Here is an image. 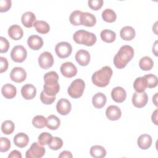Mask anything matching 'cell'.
<instances>
[{"mask_svg":"<svg viewBox=\"0 0 158 158\" xmlns=\"http://www.w3.org/2000/svg\"><path fill=\"white\" fill-rule=\"evenodd\" d=\"M134 56V49L129 45H123L114 57V64L119 69H123Z\"/></svg>","mask_w":158,"mask_h":158,"instance_id":"cell-1","label":"cell"},{"mask_svg":"<svg viewBox=\"0 0 158 158\" xmlns=\"http://www.w3.org/2000/svg\"><path fill=\"white\" fill-rule=\"evenodd\" d=\"M43 78L44 81L43 91L49 96H55L60 90L57 73L54 71H50L44 74Z\"/></svg>","mask_w":158,"mask_h":158,"instance_id":"cell-2","label":"cell"},{"mask_svg":"<svg viewBox=\"0 0 158 158\" xmlns=\"http://www.w3.org/2000/svg\"><path fill=\"white\" fill-rule=\"evenodd\" d=\"M112 73V70L110 67L104 66L93 74L92 82L98 87H105L109 85Z\"/></svg>","mask_w":158,"mask_h":158,"instance_id":"cell-3","label":"cell"},{"mask_svg":"<svg viewBox=\"0 0 158 158\" xmlns=\"http://www.w3.org/2000/svg\"><path fill=\"white\" fill-rule=\"evenodd\" d=\"M73 39L76 43L87 46H93L97 40L96 36L93 33L84 30H79L75 31L73 35Z\"/></svg>","mask_w":158,"mask_h":158,"instance_id":"cell-4","label":"cell"},{"mask_svg":"<svg viewBox=\"0 0 158 158\" xmlns=\"http://www.w3.org/2000/svg\"><path fill=\"white\" fill-rule=\"evenodd\" d=\"M85 88V81L81 78H77L71 83L67 89V93L72 98H79L83 95Z\"/></svg>","mask_w":158,"mask_h":158,"instance_id":"cell-5","label":"cell"},{"mask_svg":"<svg viewBox=\"0 0 158 158\" xmlns=\"http://www.w3.org/2000/svg\"><path fill=\"white\" fill-rule=\"evenodd\" d=\"M46 152L45 148L39 143H33L30 148L26 151L25 157L27 158H41Z\"/></svg>","mask_w":158,"mask_h":158,"instance_id":"cell-6","label":"cell"},{"mask_svg":"<svg viewBox=\"0 0 158 158\" xmlns=\"http://www.w3.org/2000/svg\"><path fill=\"white\" fill-rule=\"evenodd\" d=\"M55 52L59 58H66L71 54L72 52V47L68 42L62 41L58 43L56 45Z\"/></svg>","mask_w":158,"mask_h":158,"instance_id":"cell-7","label":"cell"},{"mask_svg":"<svg viewBox=\"0 0 158 158\" xmlns=\"http://www.w3.org/2000/svg\"><path fill=\"white\" fill-rule=\"evenodd\" d=\"M27 56V51L26 49L22 45H17L14 46L10 52V57L13 61L15 62H23Z\"/></svg>","mask_w":158,"mask_h":158,"instance_id":"cell-8","label":"cell"},{"mask_svg":"<svg viewBox=\"0 0 158 158\" xmlns=\"http://www.w3.org/2000/svg\"><path fill=\"white\" fill-rule=\"evenodd\" d=\"M38 64L43 69H48L51 67L54 64V58L52 54L48 51L42 52L38 57Z\"/></svg>","mask_w":158,"mask_h":158,"instance_id":"cell-9","label":"cell"},{"mask_svg":"<svg viewBox=\"0 0 158 158\" xmlns=\"http://www.w3.org/2000/svg\"><path fill=\"white\" fill-rule=\"evenodd\" d=\"M148 101V96L146 92L133 93L132 96V103L133 106L138 108H141L144 107Z\"/></svg>","mask_w":158,"mask_h":158,"instance_id":"cell-10","label":"cell"},{"mask_svg":"<svg viewBox=\"0 0 158 158\" xmlns=\"http://www.w3.org/2000/svg\"><path fill=\"white\" fill-rule=\"evenodd\" d=\"M60 70L62 75L66 78H72L77 73L76 66L71 62L63 63L60 66Z\"/></svg>","mask_w":158,"mask_h":158,"instance_id":"cell-11","label":"cell"},{"mask_svg":"<svg viewBox=\"0 0 158 158\" xmlns=\"http://www.w3.org/2000/svg\"><path fill=\"white\" fill-rule=\"evenodd\" d=\"M10 79L16 83H21L27 78V72L22 67H15L10 73Z\"/></svg>","mask_w":158,"mask_h":158,"instance_id":"cell-12","label":"cell"},{"mask_svg":"<svg viewBox=\"0 0 158 158\" xmlns=\"http://www.w3.org/2000/svg\"><path fill=\"white\" fill-rule=\"evenodd\" d=\"M71 109L72 105L70 102L65 98L60 99L56 104L57 111L62 115H66L69 114Z\"/></svg>","mask_w":158,"mask_h":158,"instance_id":"cell-13","label":"cell"},{"mask_svg":"<svg viewBox=\"0 0 158 158\" xmlns=\"http://www.w3.org/2000/svg\"><path fill=\"white\" fill-rule=\"evenodd\" d=\"M75 58L80 65L86 66L90 61V54L85 49H80L76 52Z\"/></svg>","mask_w":158,"mask_h":158,"instance_id":"cell-14","label":"cell"},{"mask_svg":"<svg viewBox=\"0 0 158 158\" xmlns=\"http://www.w3.org/2000/svg\"><path fill=\"white\" fill-rule=\"evenodd\" d=\"M111 97L115 102L121 103L125 100L127 98V93L122 87L117 86L112 89L111 91Z\"/></svg>","mask_w":158,"mask_h":158,"instance_id":"cell-15","label":"cell"},{"mask_svg":"<svg viewBox=\"0 0 158 158\" xmlns=\"http://www.w3.org/2000/svg\"><path fill=\"white\" fill-rule=\"evenodd\" d=\"M22 97L27 100L33 99L36 94V89L32 84H26L21 88Z\"/></svg>","mask_w":158,"mask_h":158,"instance_id":"cell-16","label":"cell"},{"mask_svg":"<svg viewBox=\"0 0 158 158\" xmlns=\"http://www.w3.org/2000/svg\"><path fill=\"white\" fill-rule=\"evenodd\" d=\"M106 115L107 118L110 120H117L122 115V111L118 106L111 105L107 107Z\"/></svg>","mask_w":158,"mask_h":158,"instance_id":"cell-17","label":"cell"},{"mask_svg":"<svg viewBox=\"0 0 158 158\" xmlns=\"http://www.w3.org/2000/svg\"><path fill=\"white\" fill-rule=\"evenodd\" d=\"M28 47L33 50H39L43 46V40L40 36L33 35L30 36L27 40Z\"/></svg>","mask_w":158,"mask_h":158,"instance_id":"cell-18","label":"cell"},{"mask_svg":"<svg viewBox=\"0 0 158 158\" xmlns=\"http://www.w3.org/2000/svg\"><path fill=\"white\" fill-rule=\"evenodd\" d=\"M152 137L148 134L141 135L137 139V144L138 147L143 150L149 149L152 144Z\"/></svg>","mask_w":158,"mask_h":158,"instance_id":"cell-19","label":"cell"},{"mask_svg":"<svg viewBox=\"0 0 158 158\" xmlns=\"http://www.w3.org/2000/svg\"><path fill=\"white\" fill-rule=\"evenodd\" d=\"M9 36L14 40H19L23 37V31L18 25H12L8 29Z\"/></svg>","mask_w":158,"mask_h":158,"instance_id":"cell-20","label":"cell"},{"mask_svg":"<svg viewBox=\"0 0 158 158\" xmlns=\"http://www.w3.org/2000/svg\"><path fill=\"white\" fill-rule=\"evenodd\" d=\"M81 25L86 27H93L96 23V17L89 12H82L80 17Z\"/></svg>","mask_w":158,"mask_h":158,"instance_id":"cell-21","label":"cell"},{"mask_svg":"<svg viewBox=\"0 0 158 158\" xmlns=\"http://www.w3.org/2000/svg\"><path fill=\"white\" fill-rule=\"evenodd\" d=\"M21 21L23 26L27 28H31L36 22V16L32 12H26L22 15Z\"/></svg>","mask_w":158,"mask_h":158,"instance_id":"cell-22","label":"cell"},{"mask_svg":"<svg viewBox=\"0 0 158 158\" xmlns=\"http://www.w3.org/2000/svg\"><path fill=\"white\" fill-rule=\"evenodd\" d=\"M1 93L4 98L7 99H12L17 94V89L13 85L6 83L2 86Z\"/></svg>","mask_w":158,"mask_h":158,"instance_id":"cell-23","label":"cell"},{"mask_svg":"<svg viewBox=\"0 0 158 158\" xmlns=\"http://www.w3.org/2000/svg\"><path fill=\"white\" fill-rule=\"evenodd\" d=\"M107 101V98L104 94L99 92L95 94L92 98V103L96 109H101L103 107Z\"/></svg>","mask_w":158,"mask_h":158,"instance_id":"cell-24","label":"cell"},{"mask_svg":"<svg viewBox=\"0 0 158 158\" xmlns=\"http://www.w3.org/2000/svg\"><path fill=\"white\" fill-rule=\"evenodd\" d=\"M29 142L28 136L24 133H19L14 138V144L20 148L27 146Z\"/></svg>","mask_w":158,"mask_h":158,"instance_id":"cell-25","label":"cell"},{"mask_svg":"<svg viewBox=\"0 0 158 158\" xmlns=\"http://www.w3.org/2000/svg\"><path fill=\"white\" fill-rule=\"evenodd\" d=\"M120 35L123 40L130 41L135 36V30L132 27L125 26L120 30Z\"/></svg>","mask_w":158,"mask_h":158,"instance_id":"cell-26","label":"cell"},{"mask_svg":"<svg viewBox=\"0 0 158 158\" xmlns=\"http://www.w3.org/2000/svg\"><path fill=\"white\" fill-rule=\"evenodd\" d=\"M89 153L94 158H102L106 156V150L102 146L94 145L90 148Z\"/></svg>","mask_w":158,"mask_h":158,"instance_id":"cell-27","label":"cell"},{"mask_svg":"<svg viewBox=\"0 0 158 158\" xmlns=\"http://www.w3.org/2000/svg\"><path fill=\"white\" fill-rule=\"evenodd\" d=\"M147 88L146 80L144 77H138L133 82V88L138 93H142Z\"/></svg>","mask_w":158,"mask_h":158,"instance_id":"cell-28","label":"cell"},{"mask_svg":"<svg viewBox=\"0 0 158 158\" xmlns=\"http://www.w3.org/2000/svg\"><path fill=\"white\" fill-rule=\"evenodd\" d=\"M101 40L106 43H112L116 39V34L114 31L110 30L105 29L103 30L100 34Z\"/></svg>","mask_w":158,"mask_h":158,"instance_id":"cell-29","label":"cell"},{"mask_svg":"<svg viewBox=\"0 0 158 158\" xmlns=\"http://www.w3.org/2000/svg\"><path fill=\"white\" fill-rule=\"evenodd\" d=\"M33 27L36 31L41 34L48 33L50 30L49 25L43 20H36L35 22Z\"/></svg>","mask_w":158,"mask_h":158,"instance_id":"cell-30","label":"cell"},{"mask_svg":"<svg viewBox=\"0 0 158 158\" xmlns=\"http://www.w3.org/2000/svg\"><path fill=\"white\" fill-rule=\"evenodd\" d=\"M139 66L141 70L148 71L153 67L154 62L151 57L148 56H144L141 58V59L139 60Z\"/></svg>","mask_w":158,"mask_h":158,"instance_id":"cell-31","label":"cell"},{"mask_svg":"<svg viewBox=\"0 0 158 158\" xmlns=\"http://www.w3.org/2000/svg\"><path fill=\"white\" fill-rule=\"evenodd\" d=\"M60 124V119L55 115H50L47 117V127L52 130H57Z\"/></svg>","mask_w":158,"mask_h":158,"instance_id":"cell-32","label":"cell"},{"mask_svg":"<svg viewBox=\"0 0 158 158\" xmlns=\"http://www.w3.org/2000/svg\"><path fill=\"white\" fill-rule=\"evenodd\" d=\"M102 18L105 22L112 23L115 21L117 15L114 10L111 9H106L102 12Z\"/></svg>","mask_w":158,"mask_h":158,"instance_id":"cell-33","label":"cell"},{"mask_svg":"<svg viewBox=\"0 0 158 158\" xmlns=\"http://www.w3.org/2000/svg\"><path fill=\"white\" fill-rule=\"evenodd\" d=\"M33 125L37 128H43L47 125V118L43 115H38L33 117L32 120Z\"/></svg>","mask_w":158,"mask_h":158,"instance_id":"cell-34","label":"cell"},{"mask_svg":"<svg viewBox=\"0 0 158 158\" xmlns=\"http://www.w3.org/2000/svg\"><path fill=\"white\" fill-rule=\"evenodd\" d=\"M15 128V125L11 120H7L2 122L1 125V131L5 135H10L12 133Z\"/></svg>","mask_w":158,"mask_h":158,"instance_id":"cell-35","label":"cell"},{"mask_svg":"<svg viewBox=\"0 0 158 158\" xmlns=\"http://www.w3.org/2000/svg\"><path fill=\"white\" fill-rule=\"evenodd\" d=\"M82 12L80 10H74L73 11L69 17V20L70 23L73 25H81V22H80V17L81 14Z\"/></svg>","mask_w":158,"mask_h":158,"instance_id":"cell-36","label":"cell"},{"mask_svg":"<svg viewBox=\"0 0 158 158\" xmlns=\"http://www.w3.org/2000/svg\"><path fill=\"white\" fill-rule=\"evenodd\" d=\"M63 146V141L61 138L55 136L52 137L51 141L48 144V146L52 150H58Z\"/></svg>","mask_w":158,"mask_h":158,"instance_id":"cell-37","label":"cell"},{"mask_svg":"<svg viewBox=\"0 0 158 158\" xmlns=\"http://www.w3.org/2000/svg\"><path fill=\"white\" fill-rule=\"evenodd\" d=\"M146 80L147 87L149 88H153L157 85V77L152 73H149L144 76Z\"/></svg>","mask_w":158,"mask_h":158,"instance_id":"cell-38","label":"cell"},{"mask_svg":"<svg viewBox=\"0 0 158 158\" xmlns=\"http://www.w3.org/2000/svg\"><path fill=\"white\" fill-rule=\"evenodd\" d=\"M52 138V136L50 133L48 132H43L39 135L38 138V143L42 146L46 145V144L48 145Z\"/></svg>","mask_w":158,"mask_h":158,"instance_id":"cell-39","label":"cell"},{"mask_svg":"<svg viewBox=\"0 0 158 158\" xmlns=\"http://www.w3.org/2000/svg\"><path fill=\"white\" fill-rule=\"evenodd\" d=\"M10 148V140L4 137H1L0 138V151L1 152H5L9 150Z\"/></svg>","mask_w":158,"mask_h":158,"instance_id":"cell-40","label":"cell"},{"mask_svg":"<svg viewBox=\"0 0 158 158\" xmlns=\"http://www.w3.org/2000/svg\"><path fill=\"white\" fill-rule=\"evenodd\" d=\"M40 99L41 101L44 104H51L52 103H53L56 99V97L55 96H49L48 95H47L45 92L43 90L41 92L40 94Z\"/></svg>","mask_w":158,"mask_h":158,"instance_id":"cell-41","label":"cell"},{"mask_svg":"<svg viewBox=\"0 0 158 158\" xmlns=\"http://www.w3.org/2000/svg\"><path fill=\"white\" fill-rule=\"evenodd\" d=\"M102 0H89L88 1V6L94 10L100 9L103 5Z\"/></svg>","mask_w":158,"mask_h":158,"instance_id":"cell-42","label":"cell"},{"mask_svg":"<svg viewBox=\"0 0 158 158\" xmlns=\"http://www.w3.org/2000/svg\"><path fill=\"white\" fill-rule=\"evenodd\" d=\"M0 52L4 53L6 52L9 48V43L6 38L4 37H0Z\"/></svg>","mask_w":158,"mask_h":158,"instance_id":"cell-43","label":"cell"},{"mask_svg":"<svg viewBox=\"0 0 158 158\" xmlns=\"http://www.w3.org/2000/svg\"><path fill=\"white\" fill-rule=\"evenodd\" d=\"M12 5L10 0H1L0 1V12H4L7 11Z\"/></svg>","mask_w":158,"mask_h":158,"instance_id":"cell-44","label":"cell"},{"mask_svg":"<svg viewBox=\"0 0 158 158\" xmlns=\"http://www.w3.org/2000/svg\"><path fill=\"white\" fill-rule=\"evenodd\" d=\"M8 68V62L6 58L0 57V73H3L7 70Z\"/></svg>","mask_w":158,"mask_h":158,"instance_id":"cell-45","label":"cell"},{"mask_svg":"<svg viewBox=\"0 0 158 158\" xmlns=\"http://www.w3.org/2000/svg\"><path fill=\"white\" fill-rule=\"evenodd\" d=\"M22 156L20 151L17 150H13L8 156V158H22Z\"/></svg>","mask_w":158,"mask_h":158,"instance_id":"cell-46","label":"cell"},{"mask_svg":"<svg viewBox=\"0 0 158 158\" xmlns=\"http://www.w3.org/2000/svg\"><path fill=\"white\" fill-rule=\"evenodd\" d=\"M59 158H72L73 156L72 154V153L70 151H64L62 152H60V154L59 155Z\"/></svg>","mask_w":158,"mask_h":158,"instance_id":"cell-47","label":"cell"},{"mask_svg":"<svg viewBox=\"0 0 158 158\" xmlns=\"http://www.w3.org/2000/svg\"><path fill=\"white\" fill-rule=\"evenodd\" d=\"M151 119H152V122L156 125H157L158 123H157V110L156 109L152 114V116H151Z\"/></svg>","mask_w":158,"mask_h":158,"instance_id":"cell-48","label":"cell"},{"mask_svg":"<svg viewBox=\"0 0 158 158\" xmlns=\"http://www.w3.org/2000/svg\"><path fill=\"white\" fill-rule=\"evenodd\" d=\"M157 41H156V42H155V43H154V46H153V47H152V52L154 53V54H155V56H157Z\"/></svg>","mask_w":158,"mask_h":158,"instance_id":"cell-49","label":"cell"},{"mask_svg":"<svg viewBox=\"0 0 158 158\" xmlns=\"http://www.w3.org/2000/svg\"><path fill=\"white\" fill-rule=\"evenodd\" d=\"M157 93H156L155 95L152 97V102L155 104L156 106H157Z\"/></svg>","mask_w":158,"mask_h":158,"instance_id":"cell-50","label":"cell"}]
</instances>
